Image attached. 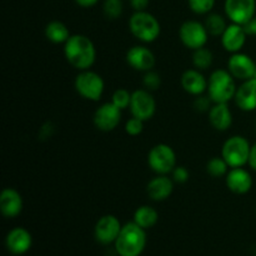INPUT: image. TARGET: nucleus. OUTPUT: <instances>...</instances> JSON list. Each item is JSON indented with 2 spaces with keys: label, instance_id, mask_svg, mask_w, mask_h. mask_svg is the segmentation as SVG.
Listing matches in <instances>:
<instances>
[{
  "label": "nucleus",
  "instance_id": "nucleus-1",
  "mask_svg": "<svg viewBox=\"0 0 256 256\" xmlns=\"http://www.w3.org/2000/svg\"><path fill=\"white\" fill-rule=\"evenodd\" d=\"M66 62L79 72L88 70L96 60V49L90 38L82 34H72L64 44Z\"/></svg>",
  "mask_w": 256,
  "mask_h": 256
},
{
  "label": "nucleus",
  "instance_id": "nucleus-2",
  "mask_svg": "<svg viewBox=\"0 0 256 256\" xmlns=\"http://www.w3.org/2000/svg\"><path fill=\"white\" fill-rule=\"evenodd\" d=\"M114 244L119 256H140L146 245V232L136 222H126Z\"/></svg>",
  "mask_w": 256,
  "mask_h": 256
},
{
  "label": "nucleus",
  "instance_id": "nucleus-3",
  "mask_svg": "<svg viewBox=\"0 0 256 256\" xmlns=\"http://www.w3.org/2000/svg\"><path fill=\"white\" fill-rule=\"evenodd\" d=\"M236 89L235 78L228 69L214 70L208 79L206 92L214 104H229L230 100H234Z\"/></svg>",
  "mask_w": 256,
  "mask_h": 256
},
{
  "label": "nucleus",
  "instance_id": "nucleus-4",
  "mask_svg": "<svg viewBox=\"0 0 256 256\" xmlns=\"http://www.w3.org/2000/svg\"><path fill=\"white\" fill-rule=\"evenodd\" d=\"M129 30L139 42H154L162 32V26L156 18L145 12H135L129 19Z\"/></svg>",
  "mask_w": 256,
  "mask_h": 256
},
{
  "label": "nucleus",
  "instance_id": "nucleus-5",
  "mask_svg": "<svg viewBox=\"0 0 256 256\" xmlns=\"http://www.w3.org/2000/svg\"><path fill=\"white\" fill-rule=\"evenodd\" d=\"M250 150L252 145L246 138L232 135L222 145V156L230 168H244L249 164Z\"/></svg>",
  "mask_w": 256,
  "mask_h": 256
},
{
  "label": "nucleus",
  "instance_id": "nucleus-6",
  "mask_svg": "<svg viewBox=\"0 0 256 256\" xmlns=\"http://www.w3.org/2000/svg\"><path fill=\"white\" fill-rule=\"evenodd\" d=\"M75 90L84 99L99 102L105 90V82L102 75L92 70H82L76 75L74 82Z\"/></svg>",
  "mask_w": 256,
  "mask_h": 256
},
{
  "label": "nucleus",
  "instance_id": "nucleus-7",
  "mask_svg": "<svg viewBox=\"0 0 256 256\" xmlns=\"http://www.w3.org/2000/svg\"><path fill=\"white\" fill-rule=\"evenodd\" d=\"M148 165L156 175H168L176 166V154L170 145L160 142L150 149Z\"/></svg>",
  "mask_w": 256,
  "mask_h": 256
},
{
  "label": "nucleus",
  "instance_id": "nucleus-8",
  "mask_svg": "<svg viewBox=\"0 0 256 256\" xmlns=\"http://www.w3.org/2000/svg\"><path fill=\"white\" fill-rule=\"evenodd\" d=\"M179 39L185 48L194 52L206 45L209 32L202 22L198 20H186L179 29Z\"/></svg>",
  "mask_w": 256,
  "mask_h": 256
},
{
  "label": "nucleus",
  "instance_id": "nucleus-9",
  "mask_svg": "<svg viewBox=\"0 0 256 256\" xmlns=\"http://www.w3.org/2000/svg\"><path fill=\"white\" fill-rule=\"evenodd\" d=\"M129 109L132 116L138 118L142 122H148L155 115L156 102L152 95V92L146 89H138L132 92V102H130Z\"/></svg>",
  "mask_w": 256,
  "mask_h": 256
},
{
  "label": "nucleus",
  "instance_id": "nucleus-10",
  "mask_svg": "<svg viewBox=\"0 0 256 256\" xmlns=\"http://www.w3.org/2000/svg\"><path fill=\"white\" fill-rule=\"evenodd\" d=\"M224 10L230 22L245 25L256 15V0H225Z\"/></svg>",
  "mask_w": 256,
  "mask_h": 256
},
{
  "label": "nucleus",
  "instance_id": "nucleus-11",
  "mask_svg": "<svg viewBox=\"0 0 256 256\" xmlns=\"http://www.w3.org/2000/svg\"><path fill=\"white\" fill-rule=\"evenodd\" d=\"M95 128L100 132H112L122 122V110L112 102L102 104L94 112L92 118Z\"/></svg>",
  "mask_w": 256,
  "mask_h": 256
},
{
  "label": "nucleus",
  "instance_id": "nucleus-12",
  "mask_svg": "<svg viewBox=\"0 0 256 256\" xmlns=\"http://www.w3.org/2000/svg\"><path fill=\"white\" fill-rule=\"evenodd\" d=\"M122 225L115 215H104L96 222L94 229L95 239L102 245H110L116 242Z\"/></svg>",
  "mask_w": 256,
  "mask_h": 256
},
{
  "label": "nucleus",
  "instance_id": "nucleus-13",
  "mask_svg": "<svg viewBox=\"0 0 256 256\" xmlns=\"http://www.w3.org/2000/svg\"><path fill=\"white\" fill-rule=\"evenodd\" d=\"M228 70L235 79L245 82L254 78L256 62L245 52H235L228 60Z\"/></svg>",
  "mask_w": 256,
  "mask_h": 256
},
{
  "label": "nucleus",
  "instance_id": "nucleus-14",
  "mask_svg": "<svg viewBox=\"0 0 256 256\" xmlns=\"http://www.w3.org/2000/svg\"><path fill=\"white\" fill-rule=\"evenodd\" d=\"M125 59H126L128 65L130 68L142 72L152 70L155 66V62H156L154 52L144 45H135V46L130 48L128 50Z\"/></svg>",
  "mask_w": 256,
  "mask_h": 256
},
{
  "label": "nucleus",
  "instance_id": "nucleus-15",
  "mask_svg": "<svg viewBox=\"0 0 256 256\" xmlns=\"http://www.w3.org/2000/svg\"><path fill=\"white\" fill-rule=\"evenodd\" d=\"M228 189L236 195H244L252 190V176L244 168H230L225 176Z\"/></svg>",
  "mask_w": 256,
  "mask_h": 256
},
{
  "label": "nucleus",
  "instance_id": "nucleus-16",
  "mask_svg": "<svg viewBox=\"0 0 256 256\" xmlns=\"http://www.w3.org/2000/svg\"><path fill=\"white\" fill-rule=\"evenodd\" d=\"M248 32H245L244 25L235 24L232 22L230 25H228L226 30L224 32V34L222 35V45L228 52H242V48L245 46V42L248 39Z\"/></svg>",
  "mask_w": 256,
  "mask_h": 256
},
{
  "label": "nucleus",
  "instance_id": "nucleus-17",
  "mask_svg": "<svg viewBox=\"0 0 256 256\" xmlns=\"http://www.w3.org/2000/svg\"><path fill=\"white\" fill-rule=\"evenodd\" d=\"M234 102L242 112H250L256 110V79L252 78L242 82L235 92Z\"/></svg>",
  "mask_w": 256,
  "mask_h": 256
},
{
  "label": "nucleus",
  "instance_id": "nucleus-18",
  "mask_svg": "<svg viewBox=\"0 0 256 256\" xmlns=\"http://www.w3.org/2000/svg\"><path fill=\"white\" fill-rule=\"evenodd\" d=\"M22 198L18 190L6 188L0 194V212L8 219H14L22 212Z\"/></svg>",
  "mask_w": 256,
  "mask_h": 256
},
{
  "label": "nucleus",
  "instance_id": "nucleus-19",
  "mask_svg": "<svg viewBox=\"0 0 256 256\" xmlns=\"http://www.w3.org/2000/svg\"><path fill=\"white\" fill-rule=\"evenodd\" d=\"M32 234L25 228H15L10 230L5 239V245L8 250L14 255L25 254L32 248Z\"/></svg>",
  "mask_w": 256,
  "mask_h": 256
},
{
  "label": "nucleus",
  "instance_id": "nucleus-20",
  "mask_svg": "<svg viewBox=\"0 0 256 256\" xmlns=\"http://www.w3.org/2000/svg\"><path fill=\"white\" fill-rule=\"evenodd\" d=\"M174 192V180L168 175H156L146 185V192L154 202H164L169 199Z\"/></svg>",
  "mask_w": 256,
  "mask_h": 256
},
{
  "label": "nucleus",
  "instance_id": "nucleus-21",
  "mask_svg": "<svg viewBox=\"0 0 256 256\" xmlns=\"http://www.w3.org/2000/svg\"><path fill=\"white\" fill-rule=\"evenodd\" d=\"M182 86L188 94L199 96L208 90V79L204 76L202 70L188 69L182 72L180 78Z\"/></svg>",
  "mask_w": 256,
  "mask_h": 256
},
{
  "label": "nucleus",
  "instance_id": "nucleus-22",
  "mask_svg": "<svg viewBox=\"0 0 256 256\" xmlns=\"http://www.w3.org/2000/svg\"><path fill=\"white\" fill-rule=\"evenodd\" d=\"M209 122L218 132H226L232 124V112L225 102L212 104L209 112Z\"/></svg>",
  "mask_w": 256,
  "mask_h": 256
},
{
  "label": "nucleus",
  "instance_id": "nucleus-23",
  "mask_svg": "<svg viewBox=\"0 0 256 256\" xmlns=\"http://www.w3.org/2000/svg\"><path fill=\"white\" fill-rule=\"evenodd\" d=\"M45 36L52 44H65L72 34L64 22L59 20H52L45 26Z\"/></svg>",
  "mask_w": 256,
  "mask_h": 256
},
{
  "label": "nucleus",
  "instance_id": "nucleus-24",
  "mask_svg": "<svg viewBox=\"0 0 256 256\" xmlns=\"http://www.w3.org/2000/svg\"><path fill=\"white\" fill-rule=\"evenodd\" d=\"M159 220V214L150 205H142L134 212V222H136L142 229H150Z\"/></svg>",
  "mask_w": 256,
  "mask_h": 256
},
{
  "label": "nucleus",
  "instance_id": "nucleus-25",
  "mask_svg": "<svg viewBox=\"0 0 256 256\" xmlns=\"http://www.w3.org/2000/svg\"><path fill=\"white\" fill-rule=\"evenodd\" d=\"M204 25L206 28L209 35H212V36H222L228 28L225 18L222 15L218 14V12H210V14H208Z\"/></svg>",
  "mask_w": 256,
  "mask_h": 256
},
{
  "label": "nucleus",
  "instance_id": "nucleus-26",
  "mask_svg": "<svg viewBox=\"0 0 256 256\" xmlns=\"http://www.w3.org/2000/svg\"><path fill=\"white\" fill-rule=\"evenodd\" d=\"M212 52L206 48H200V49L194 50L192 52V65L198 70H208L212 65Z\"/></svg>",
  "mask_w": 256,
  "mask_h": 256
},
{
  "label": "nucleus",
  "instance_id": "nucleus-27",
  "mask_svg": "<svg viewBox=\"0 0 256 256\" xmlns=\"http://www.w3.org/2000/svg\"><path fill=\"white\" fill-rule=\"evenodd\" d=\"M230 166L222 156H214L208 162L206 172L212 178H222L226 176L229 172Z\"/></svg>",
  "mask_w": 256,
  "mask_h": 256
},
{
  "label": "nucleus",
  "instance_id": "nucleus-28",
  "mask_svg": "<svg viewBox=\"0 0 256 256\" xmlns=\"http://www.w3.org/2000/svg\"><path fill=\"white\" fill-rule=\"evenodd\" d=\"M130 102H132V92L129 90L124 89V88H119L112 92V102L120 110L129 109Z\"/></svg>",
  "mask_w": 256,
  "mask_h": 256
},
{
  "label": "nucleus",
  "instance_id": "nucleus-29",
  "mask_svg": "<svg viewBox=\"0 0 256 256\" xmlns=\"http://www.w3.org/2000/svg\"><path fill=\"white\" fill-rule=\"evenodd\" d=\"M122 0H105L102 4L104 15L110 20H115L122 14Z\"/></svg>",
  "mask_w": 256,
  "mask_h": 256
},
{
  "label": "nucleus",
  "instance_id": "nucleus-30",
  "mask_svg": "<svg viewBox=\"0 0 256 256\" xmlns=\"http://www.w3.org/2000/svg\"><path fill=\"white\" fill-rule=\"evenodd\" d=\"M190 10L198 15L210 14L214 9L215 0H188Z\"/></svg>",
  "mask_w": 256,
  "mask_h": 256
},
{
  "label": "nucleus",
  "instance_id": "nucleus-31",
  "mask_svg": "<svg viewBox=\"0 0 256 256\" xmlns=\"http://www.w3.org/2000/svg\"><path fill=\"white\" fill-rule=\"evenodd\" d=\"M142 85L146 90L149 92H154L158 90L162 85V78L154 70H150V72H144V76H142Z\"/></svg>",
  "mask_w": 256,
  "mask_h": 256
},
{
  "label": "nucleus",
  "instance_id": "nucleus-32",
  "mask_svg": "<svg viewBox=\"0 0 256 256\" xmlns=\"http://www.w3.org/2000/svg\"><path fill=\"white\" fill-rule=\"evenodd\" d=\"M144 122L142 120L138 119V118L132 116L125 124V132L128 135H132V136H138L144 130Z\"/></svg>",
  "mask_w": 256,
  "mask_h": 256
},
{
  "label": "nucleus",
  "instance_id": "nucleus-33",
  "mask_svg": "<svg viewBox=\"0 0 256 256\" xmlns=\"http://www.w3.org/2000/svg\"><path fill=\"white\" fill-rule=\"evenodd\" d=\"M212 104H214V102H212L209 95L202 94V95H199V96H196V99H195L194 102V108L196 112H209L210 108L212 106Z\"/></svg>",
  "mask_w": 256,
  "mask_h": 256
},
{
  "label": "nucleus",
  "instance_id": "nucleus-34",
  "mask_svg": "<svg viewBox=\"0 0 256 256\" xmlns=\"http://www.w3.org/2000/svg\"><path fill=\"white\" fill-rule=\"evenodd\" d=\"M172 176L174 182H178V184H184L189 180L190 172L189 170L185 166H175V169L172 170Z\"/></svg>",
  "mask_w": 256,
  "mask_h": 256
},
{
  "label": "nucleus",
  "instance_id": "nucleus-35",
  "mask_svg": "<svg viewBox=\"0 0 256 256\" xmlns=\"http://www.w3.org/2000/svg\"><path fill=\"white\" fill-rule=\"evenodd\" d=\"M150 0H130V5L135 12H145L149 6Z\"/></svg>",
  "mask_w": 256,
  "mask_h": 256
},
{
  "label": "nucleus",
  "instance_id": "nucleus-36",
  "mask_svg": "<svg viewBox=\"0 0 256 256\" xmlns=\"http://www.w3.org/2000/svg\"><path fill=\"white\" fill-rule=\"evenodd\" d=\"M245 32H248V35H252V36H256V15L250 20L249 22L244 25Z\"/></svg>",
  "mask_w": 256,
  "mask_h": 256
},
{
  "label": "nucleus",
  "instance_id": "nucleus-37",
  "mask_svg": "<svg viewBox=\"0 0 256 256\" xmlns=\"http://www.w3.org/2000/svg\"><path fill=\"white\" fill-rule=\"evenodd\" d=\"M249 165L254 172H256V142L252 145V150H250V158H249Z\"/></svg>",
  "mask_w": 256,
  "mask_h": 256
},
{
  "label": "nucleus",
  "instance_id": "nucleus-38",
  "mask_svg": "<svg viewBox=\"0 0 256 256\" xmlns=\"http://www.w3.org/2000/svg\"><path fill=\"white\" fill-rule=\"evenodd\" d=\"M98 2H99V0H75V2L82 8H92Z\"/></svg>",
  "mask_w": 256,
  "mask_h": 256
},
{
  "label": "nucleus",
  "instance_id": "nucleus-39",
  "mask_svg": "<svg viewBox=\"0 0 256 256\" xmlns=\"http://www.w3.org/2000/svg\"><path fill=\"white\" fill-rule=\"evenodd\" d=\"M254 79H256V70H255V74H254Z\"/></svg>",
  "mask_w": 256,
  "mask_h": 256
},
{
  "label": "nucleus",
  "instance_id": "nucleus-40",
  "mask_svg": "<svg viewBox=\"0 0 256 256\" xmlns=\"http://www.w3.org/2000/svg\"><path fill=\"white\" fill-rule=\"evenodd\" d=\"M255 128H256V122H255Z\"/></svg>",
  "mask_w": 256,
  "mask_h": 256
}]
</instances>
